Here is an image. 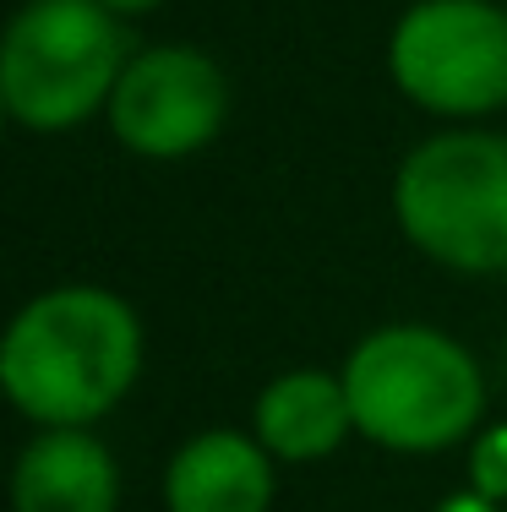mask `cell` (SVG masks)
Returning a JSON list of instances; mask_svg holds the SVG:
<instances>
[{
  "instance_id": "obj_1",
  "label": "cell",
  "mask_w": 507,
  "mask_h": 512,
  "mask_svg": "<svg viewBox=\"0 0 507 512\" xmlns=\"http://www.w3.org/2000/svg\"><path fill=\"white\" fill-rule=\"evenodd\" d=\"M142 376V322L104 284H60L11 316L0 387L39 431H88Z\"/></svg>"
},
{
  "instance_id": "obj_2",
  "label": "cell",
  "mask_w": 507,
  "mask_h": 512,
  "mask_svg": "<svg viewBox=\"0 0 507 512\" xmlns=\"http://www.w3.org/2000/svg\"><path fill=\"white\" fill-rule=\"evenodd\" d=\"M355 431L388 453H442L480 431L486 376L453 333L393 322L366 333L344 360Z\"/></svg>"
},
{
  "instance_id": "obj_3",
  "label": "cell",
  "mask_w": 507,
  "mask_h": 512,
  "mask_svg": "<svg viewBox=\"0 0 507 512\" xmlns=\"http://www.w3.org/2000/svg\"><path fill=\"white\" fill-rule=\"evenodd\" d=\"M126 66V17L104 0H28L0 39V104L22 131L60 137L110 109Z\"/></svg>"
},
{
  "instance_id": "obj_4",
  "label": "cell",
  "mask_w": 507,
  "mask_h": 512,
  "mask_svg": "<svg viewBox=\"0 0 507 512\" xmlns=\"http://www.w3.org/2000/svg\"><path fill=\"white\" fill-rule=\"evenodd\" d=\"M393 218L437 267L507 278V137L437 131L398 164Z\"/></svg>"
},
{
  "instance_id": "obj_5",
  "label": "cell",
  "mask_w": 507,
  "mask_h": 512,
  "mask_svg": "<svg viewBox=\"0 0 507 512\" xmlns=\"http://www.w3.org/2000/svg\"><path fill=\"white\" fill-rule=\"evenodd\" d=\"M393 88L442 120H480L507 104V6L415 0L388 39Z\"/></svg>"
},
{
  "instance_id": "obj_6",
  "label": "cell",
  "mask_w": 507,
  "mask_h": 512,
  "mask_svg": "<svg viewBox=\"0 0 507 512\" xmlns=\"http://www.w3.org/2000/svg\"><path fill=\"white\" fill-rule=\"evenodd\" d=\"M110 131L142 158H186L219 137L229 115V82L219 60L191 44L137 50L110 93Z\"/></svg>"
},
{
  "instance_id": "obj_7",
  "label": "cell",
  "mask_w": 507,
  "mask_h": 512,
  "mask_svg": "<svg viewBox=\"0 0 507 512\" xmlns=\"http://www.w3.org/2000/svg\"><path fill=\"white\" fill-rule=\"evenodd\" d=\"M273 458L257 431H197L164 469L169 512H268Z\"/></svg>"
},
{
  "instance_id": "obj_8",
  "label": "cell",
  "mask_w": 507,
  "mask_h": 512,
  "mask_svg": "<svg viewBox=\"0 0 507 512\" xmlns=\"http://www.w3.org/2000/svg\"><path fill=\"white\" fill-rule=\"evenodd\" d=\"M17 512H115L120 469L93 431H39L11 469Z\"/></svg>"
},
{
  "instance_id": "obj_9",
  "label": "cell",
  "mask_w": 507,
  "mask_h": 512,
  "mask_svg": "<svg viewBox=\"0 0 507 512\" xmlns=\"http://www.w3.org/2000/svg\"><path fill=\"white\" fill-rule=\"evenodd\" d=\"M251 431L279 463H317L344 447L355 431L349 414L344 376L328 371H284L262 387L257 409H251Z\"/></svg>"
},
{
  "instance_id": "obj_10",
  "label": "cell",
  "mask_w": 507,
  "mask_h": 512,
  "mask_svg": "<svg viewBox=\"0 0 507 512\" xmlns=\"http://www.w3.org/2000/svg\"><path fill=\"white\" fill-rule=\"evenodd\" d=\"M469 491L507 502V425H486L469 442Z\"/></svg>"
},
{
  "instance_id": "obj_11",
  "label": "cell",
  "mask_w": 507,
  "mask_h": 512,
  "mask_svg": "<svg viewBox=\"0 0 507 512\" xmlns=\"http://www.w3.org/2000/svg\"><path fill=\"white\" fill-rule=\"evenodd\" d=\"M437 512H502V502H491V496H480V491H458Z\"/></svg>"
},
{
  "instance_id": "obj_12",
  "label": "cell",
  "mask_w": 507,
  "mask_h": 512,
  "mask_svg": "<svg viewBox=\"0 0 507 512\" xmlns=\"http://www.w3.org/2000/svg\"><path fill=\"white\" fill-rule=\"evenodd\" d=\"M104 6L115 11V17H142V11H153V6H164V0H104Z\"/></svg>"
}]
</instances>
